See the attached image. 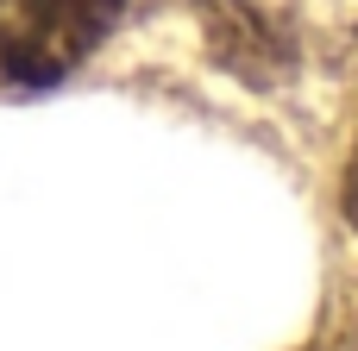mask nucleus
Listing matches in <instances>:
<instances>
[{
    "instance_id": "nucleus-1",
    "label": "nucleus",
    "mask_w": 358,
    "mask_h": 351,
    "mask_svg": "<svg viewBox=\"0 0 358 351\" xmlns=\"http://www.w3.org/2000/svg\"><path fill=\"white\" fill-rule=\"evenodd\" d=\"M126 0H0V75L19 88H57L101 50Z\"/></svg>"
},
{
    "instance_id": "nucleus-2",
    "label": "nucleus",
    "mask_w": 358,
    "mask_h": 351,
    "mask_svg": "<svg viewBox=\"0 0 358 351\" xmlns=\"http://www.w3.org/2000/svg\"><path fill=\"white\" fill-rule=\"evenodd\" d=\"M340 201H346V220L358 226V151H352V163H346V188H340Z\"/></svg>"
}]
</instances>
